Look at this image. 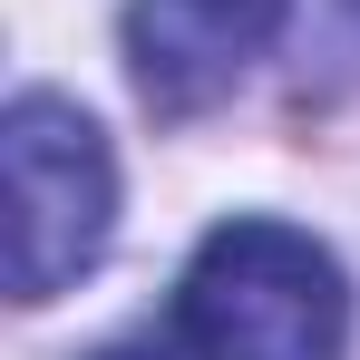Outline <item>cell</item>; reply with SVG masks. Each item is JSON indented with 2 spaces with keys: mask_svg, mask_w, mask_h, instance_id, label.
<instances>
[{
  "mask_svg": "<svg viewBox=\"0 0 360 360\" xmlns=\"http://www.w3.org/2000/svg\"><path fill=\"white\" fill-rule=\"evenodd\" d=\"M176 341L195 360H341L351 341V283L302 224L234 214L185 263Z\"/></svg>",
  "mask_w": 360,
  "mask_h": 360,
  "instance_id": "obj_1",
  "label": "cell"
},
{
  "mask_svg": "<svg viewBox=\"0 0 360 360\" xmlns=\"http://www.w3.org/2000/svg\"><path fill=\"white\" fill-rule=\"evenodd\" d=\"M10 156V292L20 302H59L117 234V166L88 108H68L49 88L10 98L0 127Z\"/></svg>",
  "mask_w": 360,
  "mask_h": 360,
  "instance_id": "obj_2",
  "label": "cell"
},
{
  "mask_svg": "<svg viewBox=\"0 0 360 360\" xmlns=\"http://www.w3.org/2000/svg\"><path fill=\"white\" fill-rule=\"evenodd\" d=\"M292 0H127V68L146 108L195 117L273 49Z\"/></svg>",
  "mask_w": 360,
  "mask_h": 360,
  "instance_id": "obj_3",
  "label": "cell"
},
{
  "mask_svg": "<svg viewBox=\"0 0 360 360\" xmlns=\"http://www.w3.org/2000/svg\"><path fill=\"white\" fill-rule=\"evenodd\" d=\"M98 360H195V351L166 331V341H117V351H98Z\"/></svg>",
  "mask_w": 360,
  "mask_h": 360,
  "instance_id": "obj_4",
  "label": "cell"
}]
</instances>
